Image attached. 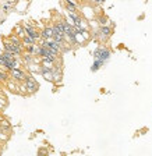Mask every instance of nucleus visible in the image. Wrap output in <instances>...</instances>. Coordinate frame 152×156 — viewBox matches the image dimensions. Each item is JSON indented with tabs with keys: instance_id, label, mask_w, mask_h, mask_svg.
Listing matches in <instances>:
<instances>
[{
	"instance_id": "4",
	"label": "nucleus",
	"mask_w": 152,
	"mask_h": 156,
	"mask_svg": "<svg viewBox=\"0 0 152 156\" xmlns=\"http://www.w3.org/2000/svg\"><path fill=\"white\" fill-rule=\"evenodd\" d=\"M10 75L13 77L15 81H25V78H27V75L25 73H24V70H21V69H14L10 71Z\"/></svg>"
},
{
	"instance_id": "2",
	"label": "nucleus",
	"mask_w": 152,
	"mask_h": 156,
	"mask_svg": "<svg viewBox=\"0 0 152 156\" xmlns=\"http://www.w3.org/2000/svg\"><path fill=\"white\" fill-rule=\"evenodd\" d=\"M3 45H4V52H8V53H11V55H14V56H17V57L24 55V53H22V49L18 48V46H15L14 43H11L10 41H4Z\"/></svg>"
},
{
	"instance_id": "9",
	"label": "nucleus",
	"mask_w": 152,
	"mask_h": 156,
	"mask_svg": "<svg viewBox=\"0 0 152 156\" xmlns=\"http://www.w3.org/2000/svg\"><path fill=\"white\" fill-rule=\"evenodd\" d=\"M21 60L25 63V64H31L32 62H35V56H34V55H29V53H24L22 57H21Z\"/></svg>"
},
{
	"instance_id": "3",
	"label": "nucleus",
	"mask_w": 152,
	"mask_h": 156,
	"mask_svg": "<svg viewBox=\"0 0 152 156\" xmlns=\"http://www.w3.org/2000/svg\"><path fill=\"white\" fill-rule=\"evenodd\" d=\"M24 85H25L27 91H28L29 94H34V92L38 91V82L35 81V78H34L32 75H27L25 81H24Z\"/></svg>"
},
{
	"instance_id": "1",
	"label": "nucleus",
	"mask_w": 152,
	"mask_h": 156,
	"mask_svg": "<svg viewBox=\"0 0 152 156\" xmlns=\"http://www.w3.org/2000/svg\"><path fill=\"white\" fill-rule=\"evenodd\" d=\"M109 57H110V50L108 48H105V46H99L98 49H95L94 52V59L95 60H99L102 63H106L109 60Z\"/></svg>"
},
{
	"instance_id": "12",
	"label": "nucleus",
	"mask_w": 152,
	"mask_h": 156,
	"mask_svg": "<svg viewBox=\"0 0 152 156\" xmlns=\"http://www.w3.org/2000/svg\"><path fill=\"white\" fill-rule=\"evenodd\" d=\"M1 124H0V127H3V128H8L10 127V124H8V121H6V120H3V121H0Z\"/></svg>"
},
{
	"instance_id": "6",
	"label": "nucleus",
	"mask_w": 152,
	"mask_h": 156,
	"mask_svg": "<svg viewBox=\"0 0 152 156\" xmlns=\"http://www.w3.org/2000/svg\"><path fill=\"white\" fill-rule=\"evenodd\" d=\"M99 35H101V38L103 41L108 39V38L112 35V28H110V27H106V25H105V27H101V28H99Z\"/></svg>"
},
{
	"instance_id": "5",
	"label": "nucleus",
	"mask_w": 152,
	"mask_h": 156,
	"mask_svg": "<svg viewBox=\"0 0 152 156\" xmlns=\"http://www.w3.org/2000/svg\"><path fill=\"white\" fill-rule=\"evenodd\" d=\"M41 38H42L43 41H50V39H53V29H52V27H46L43 31L41 32Z\"/></svg>"
},
{
	"instance_id": "13",
	"label": "nucleus",
	"mask_w": 152,
	"mask_h": 156,
	"mask_svg": "<svg viewBox=\"0 0 152 156\" xmlns=\"http://www.w3.org/2000/svg\"><path fill=\"white\" fill-rule=\"evenodd\" d=\"M96 4H102V3H105V0H94Z\"/></svg>"
},
{
	"instance_id": "11",
	"label": "nucleus",
	"mask_w": 152,
	"mask_h": 156,
	"mask_svg": "<svg viewBox=\"0 0 152 156\" xmlns=\"http://www.w3.org/2000/svg\"><path fill=\"white\" fill-rule=\"evenodd\" d=\"M7 85H8V88H10L11 91H17V85H14L11 81H7Z\"/></svg>"
},
{
	"instance_id": "8",
	"label": "nucleus",
	"mask_w": 152,
	"mask_h": 156,
	"mask_svg": "<svg viewBox=\"0 0 152 156\" xmlns=\"http://www.w3.org/2000/svg\"><path fill=\"white\" fill-rule=\"evenodd\" d=\"M64 3H66V7H67V11L78 13V8H77L76 3H73L71 0H64Z\"/></svg>"
},
{
	"instance_id": "7",
	"label": "nucleus",
	"mask_w": 152,
	"mask_h": 156,
	"mask_svg": "<svg viewBox=\"0 0 152 156\" xmlns=\"http://www.w3.org/2000/svg\"><path fill=\"white\" fill-rule=\"evenodd\" d=\"M15 35H17L18 38H21V39H22L24 36H27V31H25V28H24V25L22 24L15 27Z\"/></svg>"
},
{
	"instance_id": "10",
	"label": "nucleus",
	"mask_w": 152,
	"mask_h": 156,
	"mask_svg": "<svg viewBox=\"0 0 152 156\" xmlns=\"http://www.w3.org/2000/svg\"><path fill=\"white\" fill-rule=\"evenodd\" d=\"M103 64H105V63H102V62H99V60H95V62H94V64H92V71H96V70H99L102 67V66H103Z\"/></svg>"
}]
</instances>
